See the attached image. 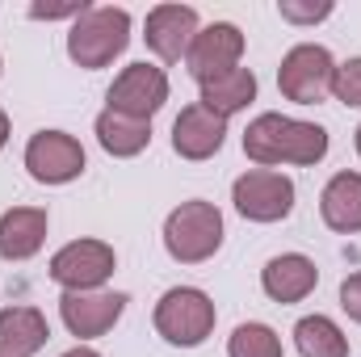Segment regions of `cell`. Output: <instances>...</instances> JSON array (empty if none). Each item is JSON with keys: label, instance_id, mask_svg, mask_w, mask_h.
I'll use <instances>...</instances> for the list:
<instances>
[{"label": "cell", "instance_id": "cell-23", "mask_svg": "<svg viewBox=\"0 0 361 357\" xmlns=\"http://www.w3.org/2000/svg\"><path fill=\"white\" fill-rule=\"evenodd\" d=\"M277 13H281V21L315 25V21H324V17H332V0H319V4H294V0H281Z\"/></svg>", "mask_w": 361, "mask_h": 357}, {"label": "cell", "instance_id": "cell-17", "mask_svg": "<svg viewBox=\"0 0 361 357\" xmlns=\"http://www.w3.org/2000/svg\"><path fill=\"white\" fill-rule=\"evenodd\" d=\"M319 214L332 231L357 236L361 231V173H336L319 193Z\"/></svg>", "mask_w": 361, "mask_h": 357}, {"label": "cell", "instance_id": "cell-2", "mask_svg": "<svg viewBox=\"0 0 361 357\" xmlns=\"http://www.w3.org/2000/svg\"><path fill=\"white\" fill-rule=\"evenodd\" d=\"M130 42V13L126 8H114V4H101L89 8L72 21L68 30V59L85 72L97 68H109Z\"/></svg>", "mask_w": 361, "mask_h": 357}, {"label": "cell", "instance_id": "cell-4", "mask_svg": "<svg viewBox=\"0 0 361 357\" xmlns=\"http://www.w3.org/2000/svg\"><path fill=\"white\" fill-rule=\"evenodd\" d=\"M214 320H219V311H214L210 294L197 290V286H173V290H164L160 303H156V311H152L156 332L169 345H180V349H197L214 332Z\"/></svg>", "mask_w": 361, "mask_h": 357}, {"label": "cell", "instance_id": "cell-22", "mask_svg": "<svg viewBox=\"0 0 361 357\" xmlns=\"http://www.w3.org/2000/svg\"><path fill=\"white\" fill-rule=\"evenodd\" d=\"M332 97L349 109H361V55L357 59H345L336 63V76H332Z\"/></svg>", "mask_w": 361, "mask_h": 357}, {"label": "cell", "instance_id": "cell-13", "mask_svg": "<svg viewBox=\"0 0 361 357\" xmlns=\"http://www.w3.org/2000/svg\"><path fill=\"white\" fill-rule=\"evenodd\" d=\"M227 143V118L210 114L202 101L185 105L173 122V152L180 160H210Z\"/></svg>", "mask_w": 361, "mask_h": 357}, {"label": "cell", "instance_id": "cell-18", "mask_svg": "<svg viewBox=\"0 0 361 357\" xmlns=\"http://www.w3.org/2000/svg\"><path fill=\"white\" fill-rule=\"evenodd\" d=\"M92 131H97V143H101L109 156H118V160H130V156H139V152L152 143V122L126 118V114H118V109H101L97 122H92Z\"/></svg>", "mask_w": 361, "mask_h": 357}, {"label": "cell", "instance_id": "cell-20", "mask_svg": "<svg viewBox=\"0 0 361 357\" xmlns=\"http://www.w3.org/2000/svg\"><path fill=\"white\" fill-rule=\"evenodd\" d=\"M294 345L302 357H349V337L328 315H302L294 324Z\"/></svg>", "mask_w": 361, "mask_h": 357}, {"label": "cell", "instance_id": "cell-10", "mask_svg": "<svg viewBox=\"0 0 361 357\" xmlns=\"http://www.w3.org/2000/svg\"><path fill=\"white\" fill-rule=\"evenodd\" d=\"M240 55H244V34L240 25L231 21H214L206 30H197V38L189 42V55H185V68L197 85L206 80H219L227 72L240 68Z\"/></svg>", "mask_w": 361, "mask_h": 357}, {"label": "cell", "instance_id": "cell-6", "mask_svg": "<svg viewBox=\"0 0 361 357\" xmlns=\"http://www.w3.org/2000/svg\"><path fill=\"white\" fill-rule=\"evenodd\" d=\"M231 202L248 223H281L294 210V181L277 169H248L231 185Z\"/></svg>", "mask_w": 361, "mask_h": 357}, {"label": "cell", "instance_id": "cell-15", "mask_svg": "<svg viewBox=\"0 0 361 357\" xmlns=\"http://www.w3.org/2000/svg\"><path fill=\"white\" fill-rule=\"evenodd\" d=\"M315 286H319V269L302 253H281V257H273L269 265L261 269V290L281 307L286 303H302Z\"/></svg>", "mask_w": 361, "mask_h": 357}, {"label": "cell", "instance_id": "cell-7", "mask_svg": "<svg viewBox=\"0 0 361 357\" xmlns=\"http://www.w3.org/2000/svg\"><path fill=\"white\" fill-rule=\"evenodd\" d=\"M118 269V253L105 240H72L51 257V282L63 290H101Z\"/></svg>", "mask_w": 361, "mask_h": 357}, {"label": "cell", "instance_id": "cell-14", "mask_svg": "<svg viewBox=\"0 0 361 357\" xmlns=\"http://www.w3.org/2000/svg\"><path fill=\"white\" fill-rule=\"evenodd\" d=\"M47 210L42 206H13L0 214V257L4 261H30L47 244Z\"/></svg>", "mask_w": 361, "mask_h": 357}, {"label": "cell", "instance_id": "cell-26", "mask_svg": "<svg viewBox=\"0 0 361 357\" xmlns=\"http://www.w3.org/2000/svg\"><path fill=\"white\" fill-rule=\"evenodd\" d=\"M59 357H101V353L89 349V345H76V349H68V353H59Z\"/></svg>", "mask_w": 361, "mask_h": 357}, {"label": "cell", "instance_id": "cell-28", "mask_svg": "<svg viewBox=\"0 0 361 357\" xmlns=\"http://www.w3.org/2000/svg\"><path fill=\"white\" fill-rule=\"evenodd\" d=\"M353 143H357V156H361V126H357V139H353Z\"/></svg>", "mask_w": 361, "mask_h": 357}, {"label": "cell", "instance_id": "cell-3", "mask_svg": "<svg viewBox=\"0 0 361 357\" xmlns=\"http://www.w3.org/2000/svg\"><path fill=\"white\" fill-rule=\"evenodd\" d=\"M164 248L180 265H202L223 248V214L214 202H180L164 219Z\"/></svg>", "mask_w": 361, "mask_h": 357}, {"label": "cell", "instance_id": "cell-25", "mask_svg": "<svg viewBox=\"0 0 361 357\" xmlns=\"http://www.w3.org/2000/svg\"><path fill=\"white\" fill-rule=\"evenodd\" d=\"M341 307H345V315H349L353 324H361V269L353 277L341 282Z\"/></svg>", "mask_w": 361, "mask_h": 357}, {"label": "cell", "instance_id": "cell-5", "mask_svg": "<svg viewBox=\"0 0 361 357\" xmlns=\"http://www.w3.org/2000/svg\"><path fill=\"white\" fill-rule=\"evenodd\" d=\"M332 76H336L332 51L319 42H298L294 51H286L277 68V89L294 105H319L332 92Z\"/></svg>", "mask_w": 361, "mask_h": 357}, {"label": "cell", "instance_id": "cell-12", "mask_svg": "<svg viewBox=\"0 0 361 357\" xmlns=\"http://www.w3.org/2000/svg\"><path fill=\"white\" fill-rule=\"evenodd\" d=\"M147 34V47L164 59V63H177L189 55V42L197 38V8H189V4H156L152 13H147V25H143Z\"/></svg>", "mask_w": 361, "mask_h": 357}, {"label": "cell", "instance_id": "cell-16", "mask_svg": "<svg viewBox=\"0 0 361 357\" xmlns=\"http://www.w3.org/2000/svg\"><path fill=\"white\" fill-rule=\"evenodd\" d=\"M51 337V324L38 307H4L0 311V357H34Z\"/></svg>", "mask_w": 361, "mask_h": 357}, {"label": "cell", "instance_id": "cell-8", "mask_svg": "<svg viewBox=\"0 0 361 357\" xmlns=\"http://www.w3.org/2000/svg\"><path fill=\"white\" fill-rule=\"evenodd\" d=\"M105 101H109L105 109H118V114H126V118L152 122V114H160L164 101H169V76H164V68H156V63H130V68H122V72L114 76Z\"/></svg>", "mask_w": 361, "mask_h": 357}, {"label": "cell", "instance_id": "cell-19", "mask_svg": "<svg viewBox=\"0 0 361 357\" xmlns=\"http://www.w3.org/2000/svg\"><path fill=\"white\" fill-rule=\"evenodd\" d=\"M252 101H257V76L248 68H235V72L202 85V105L210 114H219V118H231V114L248 109Z\"/></svg>", "mask_w": 361, "mask_h": 357}, {"label": "cell", "instance_id": "cell-21", "mask_svg": "<svg viewBox=\"0 0 361 357\" xmlns=\"http://www.w3.org/2000/svg\"><path fill=\"white\" fill-rule=\"evenodd\" d=\"M227 357H281V337L269 324H240L227 341Z\"/></svg>", "mask_w": 361, "mask_h": 357}, {"label": "cell", "instance_id": "cell-27", "mask_svg": "<svg viewBox=\"0 0 361 357\" xmlns=\"http://www.w3.org/2000/svg\"><path fill=\"white\" fill-rule=\"evenodd\" d=\"M4 143H8V114L0 109V152H4Z\"/></svg>", "mask_w": 361, "mask_h": 357}, {"label": "cell", "instance_id": "cell-1", "mask_svg": "<svg viewBox=\"0 0 361 357\" xmlns=\"http://www.w3.org/2000/svg\"><path fill=\"white\" fill-rule=\"evenodd\" d=\"M244 156L257 169L277 164H319L328 156V131L315 122H298L286 114H261L244 131Z\"/></svg>", "mask_w": 361, "mask_h": 357}, {"label": "cell", "instance_id": "cell-29", "mask_svg": "<svg viewBox=\"0 0 361 357\" xmlns=\"http://www.w3.org/2000/svg\"><path fill=\"white\" fill-rule=\"evenodd\" d=\"M0 68H4V63H0Z\"/></svg>", "mask_w": 361, "mask_h": 357}, {"label": "cell", "instance_id": "cell-11", "mask_svg": "<svg viewBox=\"0 0 361 357\" xmlns=\"http://www.w3.org/2000/svg\"><path fill=\"white\" fill-rule=\"evenodd\" d=\"M126 303H130V298L118 294V290H63L59 315H63V324H68L72 337L97 341V337H105V332L122 320Z\"/></svg>", "mask_w": 361, "mask_h": 357}, {"label": "cell", "instance_id": "cell-9", "mask_svg": "<svg viewBox=\"0 0 361 357\" xmlns=\"http://www.w3.org/2000/svg\"><path fill=\"white\" fill-rule=\"evenodd\" d=\"M25 169L38 185H68L85 173V147L68 131H38L25 143Z\"/></svg>", "mask_w": 361, "mask_h": 357}, {"label": "cell", "instance_id": "cell-24", "mask_svg": "<svg viewBox=\"0 0 361 357\" xmlns=\"http://www.w3.org/2000/svg\"><path fill=\"white\" fill-rule=\"evenodd\" d=\"M92 4L89 0H72V4H30V17H38V21H59V17H80V13H89Z\"/></svg>", "mask_w": 361, "mask_h": 357}]
</instances>
